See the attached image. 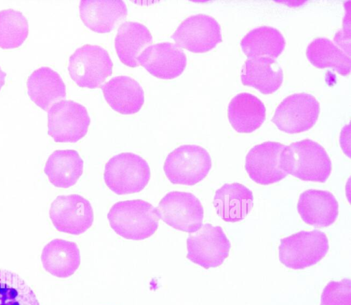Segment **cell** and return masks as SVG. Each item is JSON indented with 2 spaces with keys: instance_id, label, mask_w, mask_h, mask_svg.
Instances as JSON below:
<instances>
[{
  "instance_id": "6da1fadb",
  "label": "cell",
  "mask_w": 351,
  "mask_h": 305,
  "mask_svg": "<svg viewBox=\"0 0 351 305\" xmlns=\"http://www.w3.org/2000/svg\"><path fill=\"white\" fill-rule=\"evenodd\" d=\"M280 167L287 175L303 181L319 182H326L332 169L326 150L310 139L285 146L280 156Z\"/></svg>"
},
{
  "instance_id": "7a4b0ae2",
  "label": "cell",
  "mask_w": 351,
  "mask_h": 305,
  "mask_svg": "<svg viewBox=\"0 0 351 305\" xmlns=\"http://www.w3.org/2000/svg\"><path fill=\"white\" fill-rule=\"evenodd\" d=\"M107 217L111 228L117 234L135 241L153 235L158 228L160 219L154 206L139 199L114 204Z\"/></svg>"
},
{
  "instance_id": "3957f363",
  "label": "cell",
  "mask_w": 351,
  "mask_h": 305,
  "mask_svg": "<svg viewBox=\"0 0 351 305\" xmlns=\"http://www.w3.org/2000/svg\"><path fill=\"white\" fill-rule=\"evenodd\" d=\"M150 175L145 160L137 154L124 152L106 162L104 179L109 189L121 195L141 191L147 185Z\"/></svg>"
},
{
  "instance_id": "277c9868",
  "label": "cell",
  "mask_w": 351,
  "mask_h": 305,
  "mask_svg": "<svg viewBox=\"0 0 351 305\" xmlns=\"http://www.w3.org/2000/svg\"><path fill=\"white\" fill-rule=\"evenodd\" d=\"M211 166V158L205 149L184 145L167 155L163 169L172 184L193 186L206 178Z\"/></svg>"
},
{
  "instance_id": "5b68a950",
  "label": "cell",
  "mask_w": 351,
  "mask_h": 305,
  "mask_svg": "<svg viewBox=\"0 0 351 305\" xmlns=\"http://www.w3.org/2000/svg\"><path fill=\"white\" fill-rule=\"evenodd\" d=\"M326 235L319 230L300 231L280 240L279 259L286 267L301 269L312 266L328 250Z\"/></svg>"
},
{
  "instance_id": "8992f818",
  "label": "cell",
  "mask_w": 351,
  "mask_h": 305,
  "mask_svg": "<svg viewBox=\"0 0 351 305\" xmlns=\"http://www.w3.org/2000/svg\"><path fill=\"white\" fill-rule=\"evenodd\" d=\"M113 64L108 51L98 45H84L69 58L68 70L80 87L100 88L112 72Z\"/></svg>"
},
{
  "instance_id": "52a82bcc",
  "label": "cell",
  "mask_w": 351,
  "mask_h": 305,
  "mask_svg": "<svg viewBox=\"0 0 351 305\" xmlns=\"http://www.w3.org/2000/svg\"><path fill=\"white\" fill-rule=\"evenodd\" d=\"M47 119V133L57 143H76L86 134L90 123L84 106L65 99L50 107Z\"/></svg>"
},
{
  "instance_id": "ba28073f",
  "label": "cell",
  "mask_w": 351,
  "mask_h": 305,
  "mask_svg": "<svg viewBox=\"0 0 351 305\" xmlns=\"http://www.w3.org/2000/svg\"><path fill=\"white\" fill-rule=\"evenodd\" d=\"M155 209L159 219L176 230L193 233L202 225L203 206L191 193L169 192Z\"/></svg>"
},
{
  "instance_id": "9c48e42d",
  "label": "cell",
  "mask_w": 351,
  "mask_h": 305,
  "mask_svg": "<svg viewBox=\"0 0 351 305\" xmlns=\"http://www.w3.org/2000/svg\"><path fill=\"white\" fill-rule=\"evenodd\" d=\"M186 258L205 269L221 265L228 256L230 243L220 226L205 223L186 239Z\"/></svg>"
},
{
  "instance_id": "30bf717a",
  "label": "cell",
  "mask_w": 351,
  "mask_h": 305,
  "mask_svg": "<svg viewBox=\"0 0 351 305\" xmlns=\"http://www.w3.org/2000/svg\"><path fill=\"white\" fill-rule=\"evenodd\" d=\"M319 103L311 95L295 93L286 97L277 107L271 121L289 134L311 129L318 118Z\"/></svg>"
},
{
  "instance_id": "8fae6325",
  "label": "cell",
  "mask_w": 351,
  "mask_h": 305,
  "mask_svg": "<svg viewBox=\"0 0 351 305\" xmlns=\"http://www.w3.org/2000/svg\"><path fill=\"white\" fill-rule=\"evenodd\" d=\"M49 217L57 230L73 235L85 232L94 220L88 200L77 194L58 195L51 204Z\"/></svg>"
},
{
  "instance_id": "7c38bea8",
  "label": "cell",
  "mask_w": 351,
  "mask_h": 305,
  "mask_svg": "<svg viewBox=\"0 0 351 305\" xmlns=\"http://www.w3.org/2000/svg\"><path fill=\"white\" fill-rule=\"evenodd\" d=\"M178 47L193 53H204L221 42L217 21L206 14L192 15L184 20L171 36Z\"/></svg>"
},
{
  "instance_id": "4fadbf2b",
  "label": "cell",
  "mask_w": 351,
  "mask_h": 305,
  "mask_svg": "<svg viewBox=\"0 0 351 305\" xmlns=\"http://www.w3.org/2000/svg\"><path fill=\"white\" fill-rule=\"evenodd\" d=\"M285 145L267 141L252 148L246 156L245 168L255 182L267 185L285 178L287 174L280 167V156Z\"/></svg>"
},
{
  "instance_id": "5bb4252c",
  "label": "cell",
  "mask_w": 351,
  "mask_h": 305,
  "mask_svg": "<svg viewBox=\"0 0 351 305\" xmlns=\"http://www.w3.org/2000/svg\"><path fill=\"white\" fill-rule=\"evenodd\" d=\"M139 65L152 75L164 80L175 78L186 65L184 52L176 44L163 42L149 45L138 57Z\"/></svg>"
},
{
  "instance_id": "9a60e30c",
  "label": "cell",
  "mask_w": 351,
  "mask_h": 305,
  "mask_svg": "<svg viewBox=\"0 0 351 305\" xmlns=\"http://www.w3.org/2000/svg\"><path fill=\"white\" fill-rule=\"evenodd\" d=\"M80 14L87 27L95 32L106 33L125 19L128 10L121 0H82Z\"/></svg>"
},
{
  "instance_id": "2e32d148",
  "label": "cell",
  "mask_w": 351,
  "mask_h": 305,
  "mask_svg": "<svg viewBox=\"0 0 351 305\" xmlns=\"http://www.w3.org/2000/svg\"><path fill=\"white\" fill-rule=\"evenodd\" d=\"M298 211L306 223L316 228H324L335 221L339 205L330 192L309 189L300 195Z\"/></svg>"
},
{
  "instance_id": "e0dca14e",
  "label": "cell",
  "mask_w": 351,
  "mask_h": 305,
  "mask_svg": "<svg viewBox=\"0 0 351 305\" xmlns=\"http://www.w3.org/2000/svg\"><path fill=\"white\" fill-rule=\"evenodd\" d=\"M100 88L107 103L121 114H134L143 105L144 91L138 82L130 77H114Z\"/></svg>"
},
{
  "instance_id": "ac0fdd59",
  "label": "cell",
  "mask_w": 351,
  "mask_h": 305,
  "mask_svg": "<svg viewBox=\"0 0 351 305\" xmlns=\"http://www.w3.org/2000/svg\"><path fill=\"white\" fill-rule=\"evenodd\" d=\"M253 195L239 183L225 184L216 191L213 205L217 215L225 221L243 220L253 206Z\"/></svg>"
},
{
  "instance_id": "d6986e66",
  "label": "cell",
  "mask_w": 351,
  "mask_h": 305,
  "mask_svg": "<svg viewBox=\"0 0 351 305\" xmlns=\"http://www.w3.org/2000/svg\"><path fill=\"white\" fill-rule=\"evenodd\" d=\"M27 86L30 99L45 111L66 97V86L62 77L47 66L33 71L27 79Z\"/></svg>"
},
{
  "instance_id": "ffe728a7",
  "label": "cell",
  "mask_w": 351,
  "mask_h": 305,
  "mask_svg": "<svg viewBox=\"0 0 351 305\" xmlns=\"http://www.w3.org/2000/svg\"><path fill=\"white\" fill-rule=\"evenodd\" d=\"M41 261L44 269L51 275L67 278L80 266V250L74 242L55 239L43 249Z\"/></svg>"
},
{
  "instance_id": "44dd1931",
  "label": "cell",
  "mask_w": 351,
  "mask_h": 305,
  "mask_svg": "<svg viewBox=\"0 0 351 305\" xmlns=\"http://www.w3.org/2000/svg\"><path fill=\"white\" fill-rule=\"evenodd\" d=\"M152 42L149 29L138 22L125 21L118 29L114 47L122 63L130 67L139 66L138 57Z\"/></svg>"
},
{
  "instance_id": "7402d4cb",
  "label": "cell",
  "mask_w": 351,
  "mask_h": 305,
  "mask_svg": "<svg viewBox=\"0 0 351 305\" xmlns=\"http://www.w3.org/2000/svg\"><path fill=\"white\" fill-rule=\"evenodd\" d=\"M241 79L243 85L254 87L263 94H270L281 86L283 73L275 59L252 58L245 62Z\"/></svg>"
},
{
  "instance_id": "603a6c76",
  "label": "cell",
  "mask_w": 351,
  "mask_h": 305,
  "mask_svg": "<svg viewBox=\"0 0 351 305\" xmlns=\"http://www.w3.org/2000/svg\"><path fill=\"white\" fill-rule=\"evenodd\" d=\"M228 119L238 132L250 133L258 129L265 119V108L256 96L247 93L237 95L228 108Z\"/></svg>"
},
{
  "instance_id": "cb8c5ba5",
  "label": "cell",
  "mask_w": 351,
  "mask_h": 305,
  "mask_svg": "<svg viewBox=\"0 0 351 305\" xmlns=\"http://www.w3.org/2000/svg\"><path fill=\"white\" fill-rule=\"evenodd\" d=\"M84 161L73 149L56 150L48 158L44 172L56 187L67 188L83 173Z\"/></svg>"
},
{
  "instance_id": "d4e9b609",
  "label": "cell",
  "mask_w": 351,
  "mask_h": 305,
  "mask_svg": "<svg viewBox=\"0 0 351 305\" xmlns=\"http://www.w3.org/2000/svg\"><path fill=\"white\" fill-rule=\"evenodd\" d=\"M285 40L276 28L261 26L249 32L241 40V47L249 58L275 59L282 52Z\"/></svg>"
},
{
  "instance_id": "484cf974",
  "label": "cell",
  "mask_w": 351,
  "mask_h": 305,
  "mask_svg": "<svg viewBox=\"0 0 351 305\" xmlns=\"http://www.w3.org/2000/svg\"><path fill=\"white\" fill-rule=\"evenodd\" d=\"M306 56L317 68H332L342 75L350 72V56L328 38L313 40L307 47Z\"/></svg>"
},
{
  "instance_id": "4316f807",
  "label": "cell",
  "mask_w": 351,
  "mask_h": 305,
  "mask_svg": "<svg viewBox=\"0 0 351 305\" xmlns=\"http://www.w3.org/2000/svg\"><path fill=\"white\" fill-rule=\"evenodd\" d=\"M0 305H40L31 287L18 274L0 269Z\"/></svg>"
},
{
  "instance_id": "83f0119b",
  "label": "cell",
  "mask_w": 351,
  "mask_h": 305,
  "mask_svg": "<svg viewBox=\"0 0 351 305\" xmlns=\"http://www.w3.org/2000/svg\"><path fill=\"white\" fill-rule=\"evenodd\" d=\"M29 27L23 14L13 9L0 11V47L14 49L21 46L28 36Z\"/></svg>"
},
{
  "instance_id": "f1b7e54d",
  "label": "cell",
  "mask_w": 351,
  "mask_h": 305,
  "mask_svg": "<svg viewBox=\"0 0 351 305\" xmlns=\"http://www.w3.org/2000/svg\"><path fill=\"white\" fill-rule=\"evenodd\" d=\"M320 305H351L350 280L328 283L323 290Z\"/></svg>"
},
{
  "instance_id": "f546056e",
  "label": "cell",
  "mask_w": 351,
  "mask_h": 305,
  "mask_svg": "<svg viewBox=\"0 0 351 305\" xmlns=\"http://www.w3.org/2000/svg\"><path fill=\"white\" fill-rule=\"evenodd\" d=\"M5 76H6V73L5 72H3L0 67V90H1V87L5 84Z\"/></svg>"
}]
</instances>
